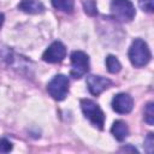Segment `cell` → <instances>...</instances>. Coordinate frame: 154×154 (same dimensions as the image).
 I'll return each instance as SVG.
<instances>
[{
	"label": "cell",
	"instance_id": "cell-1",
	"mask_svg": "<svg viewBox=\"0 0 154 154\" xmlns=\"http://www.w3.org/2000/svg\"><path fill=\"white\" fill-rule=\"evenodd\" d=\"M150 58L152 53L147 42L141 38H135L129 49V59L131 64L136 67H142L149 63Z\"/></svg>",
	"mask_w": 154,
	"mask_h": 154
},
{
	"label": "cell",
	"instance_id": "cell-2",
	"mask_svg": "<svg viewBox=\"0 0 154 154\" xmlns=\"http://www.w3.org/2000/svg\"><path fill=\"white\" fill-rule=\"evenodd\" d=\"M111 13L118 22L128 23L134 19L136 11L130 0H112Z\"/></svg>",
	"mask_w": 154,
	"mask_h": 154
},
{
	"label": "cell",
	"instance_id": "cell-3",
	"mask_svg": "<svg viewBox=\"0 0 154 154\" xmlns=\"http://www.w3.org/2000/svg\"><path fill=\"white\" fill-rule=\"evenodd\" d=\"M81 108H82L84 117L88 118L89 122L94 126H96L99 129H103L105 113L102 112V109L99 107V105L96 102H94L93 100H89V99H82Z\"/></svg>",
	"mask_w": 154,
	"mask_h": 154
},
{
	"label": "cell",
	"instance_id": "cell-4",
	"mask_svg": "<svg viewBox=\"0 0 154 154\" xmlns=\"http://www.w3.org/2000/svg\"><path fill=\"white\" fill-rule=\"evenodd\" d=\"M69 84H70L69 78L65 75H57L48 83L47 91L54 100L61 101L66 97L69 93Z\"/></svg>",
	"mask_w": 154,
	"mask_h": 154
},
{
	"label": "cell",
	"instance_id": "cell-5",
	"mask_svg": "<svg viewBox=\"0 0 154 154\" xmlns=\"http://www.w3.org/2000/svg\"><path fill=\"white\" fill-rule=\"evenodd\" d=\"M89 71V57L82 51H73L71 53V76L81 78Z\"/></svg>",
	"mask_w": 154,
	"mask_h": 154
},
{
	"label": "cell",
	"instance_id": "cell-6",
	"mask_svg": "<svg viewBox=\"0 0 154 154\" xmlns=\"http://www.w3.org/2000/svg\"><path fill=\"white\" fill-rule=\"evenodd\" d=\"M66 57V48L60 41H54L42 54V60L49 64L60 63Z\"/></svg>",
	"mask_w": 154,
	"mask_h": 154
},
{
	"label": "cell",
	"instance_id": "cell-7",
	"mask_svg": "<svg viewBox=\"0 0 154 154\" xmlns=\"http://www.w3.org/2000/svg\"><path fill=\"white\" fill-rule=\"evenodd\" d=\"M112 108L119 114L130 113L134 108V100L129 94L119 93L112 100Z\"/></svg>",
	"mask_w": 154,
	"mask_h": 154
},
{
	"label": "cell",
	"instance_id": "cell-8",
	"mask_svg": "<svg viewBox=\"0 0 154 154\" xmlns=\"http://www.w3.org/2000/svg\"><path fill=\"white\" fill-rule=\"evenodd\" d=\"M87 85H88L89 91L93 95L97 96V95H100L102 91H105L106 89H108L112 85V81L106 78V77H102V76L91 75V76L87 77Z\"/></svg>",
	"mask_w": 154,
	"mask_h": 154
},
{
	"label": "cell",
	"instance_id": "cell-9",
	"mask_svg": "<svg viewBox=\"0 0 154 154\" xmlns=\"http://www.w3.org/2000/svg\"><path fill=\"white\" fill-rule=\"evenodd\" d=\"M18 8L30 14H37L45 12V5L38 0H22L18 4Z\"/></svg>",
	"mask_w": 154,
	"mask_h": 154
},
{
	"label": "cell",
	"instance_id": "cell-10",
	"mask_svg": "<svg viewBox=\"0 0 154 154\" xmlns=\"http://www.w3.org/2000/svg\"><path fill=\"white\" fill-rule=\"evenodd\" d=\"M111 132L118 141H124L129 135V128L125 122L116 120L111 128Z\"/></svg>",
	"mask_w": 154,
	"mask_h": 154
},
{
	"label": "cell",
	"instance_id": "cell-11",
	"mask_svg": "<svg viewBox=\"0 0 154 154\" xmlns=\"http://www.w3.org/2000/svg\"><path fill=\"white\" fill-rule=\"evenodd\" d=\"M52 5L54 8L64 12V13H72L75 0H52Z\"/></svg>",
	"mask_w": 154,
	"mask_h": 154
},
{
	"label": "cell",
	"instance_id": "cell-12",
	"mask_svg": "<svg viewBox=\"0 0 154 154\" xmlns=\"http://www.w3.org/2000/svg\"><path fill=\"white\" fill-rule=\"evenodd\" d=\"M106 66L109 73H118L122 69V64L114 55H108L106 58Z\"/></svg>",
	"mask_w": 154,
	"mask_h": 154
},
{
	"label": "cell",
	"instance_id": "cell-13",
	"mask_svg": "<svg viewBox=\"0 0 154 154\" xmlns=\"http://www.w3.org/2000/svg\"><path fill=\"white\" fill-rule=\"evenodd\" d=\"M144 120L149 125L154 124V103L153 102H149L144 108Z\"/></svg>",
	"mask_w": 154,
	"mask_h": 154
},
{
	"label": "cell",
	"instance_id": "cell-14",
	"mask_svg": "<svg viewBox=\"0 0 154 154\" xmlns=\"http://www.w3.org/2000/svg\"><path fill=\"white\" fill-rule=\"evenodd\" d=\"M83 6H84V11H85V13H88L89 16H94V14L97 13L96 4H95L94 0H84Z\"/></svg>",
	"mask_w": 154,
	"mask_h": 154
},
{
	"label": "cell",
	"instance_id": "cell-15",
	"mask_svg": "<svg viewBox=\"0 0 154 154\" xmlns=\"http://www.w3.org/2000/svg\"><path fill=\"white\" fill-rule=\"evenodd\" d=\"M138 5L146 12L154 11V0H138Z\"/></svg>",
	"mask_w": 154,
	"mask_h": 154
},
{
	"label": "cell",
	"instance_id": "cell-16",
	"mask_svg": "<svg viewBox=\"0 0 154 154\" xmlns=\"http://www.w3.org/2000/svg\"><path fill=\"white\" fill-rule=\"evenodd\" d=\"M12 150V143L6 138H0V153H8Z\"/></svg>",
	"mask_w": 154,
	"mask_h": 154
},
{
	"label": "cell",
	"instance_id": "cell-17",
	"mask_svg": "<svg viewBox=\"0 0 154 154\" xmlns=\"http://www.w3.org/2000/svg\"><path fill=\"white\" fill-rule=\"evenodd\" d=\"M144 147H146L148 153H153V149H154V137H153V134H148V136L146 137Z\"/></svg>",
	"mask_w": 154,
	"mask_h": 154
},
{
	"label": "cell",
	"instance_id": "cell-18",
	"mask_svg": "<svg viewBox=\"0 0 154 154\" xmlns=\"http://www.w3.org/2000/svg\"><path fill=\"white\" fill-rule=\"evenodd\" d=\"M4 19H5V17H4V14H2V13H0V28H1V25H2V23H4Z\"/></svg>",
	"mask_w": 154,
	"mask_h": 154
}]
</instances>
